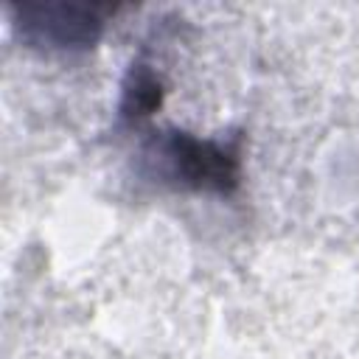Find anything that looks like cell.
Here are the masks:
<instances>
[{
  "label": "cell",
  "instance_id": "obj_1",
  "mask_svg": "<svg viewBox=\"0 0 359 359\" xmlns=\"http://www.w3.org/2000/svg\"><path fill=\"white\" fill-rule=\"evenodd\" d=\"M168 154L174 157L180 177L185 182L199 185V188L224 191L236 180V157L224 146L177 135L168 143Z\"/></svg>",
  "mask_w": 359,
  "mask_h": 359
}]
</instances>
